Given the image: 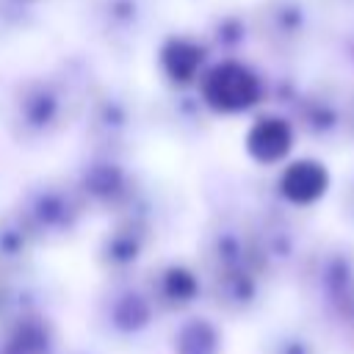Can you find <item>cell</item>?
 I'll list each match as a JSON object with an SVG mask.
<instances>
[{
  "instance_id": "21",
  "label": "cell",
  "mask_w": 354,
  "mask_h": 354,
  "mask_svg": "<svg viewBox=\"0 0 354 354\" xmlns=\"http://www.w3.org/2000/svg\"><path fill=\"white\" fill-rule=\"evenodd\" d=\"M36 252H41V243L28 230V224L14 210V205L0 210V274L3 277L30 274Z\"/></svg>"
},
{
  "instance_id": "10",
  "label": "cell",
  "mask_w": 354,
  "mask_h": 354,
  "mask_svg": "<svg viewBox=\"0 0 354 354\" xmlns=\"http://www.w3.org/2000/svg\"><path fill=\"white\" fill-rule=\"evenodd\" d=\"M288 116L299 141H310L315 147L348 144V83L337 77L304 83Z\"/></svg>"
},
{
  "instance_id": "12",
  "label": "cell",
  "mask_w": 354,
  "mask_h": 354,
  "mask_svg": "<svg viewBox=\"0 0 354 354\" xmlns=\"http://www.w3.org/2000/svg\"><path fill=\"white\" fill-rule=\"evenodd\" d=\"M138 277L152 304L158 307L160 318L185 315L205 299V282H202V271L196 260L194 263L183 257L152 260L144 266Z\"/></svg>"
},
{
  "instance_id": "9",
  "label": "cell",
  "mask_w": 354,
  "mask_h": 354,
  "mask_svg": "<svg viewBox=\"0 0 354 354\" xmlns=\"http://www.w3.org/2000/svg\"><path fill=\"white\" fill-rule=\"evenodd\" d=\"M194 88L216 119L252 116L266 105V72L243 55L213 58Z\"/></svg>"
},
{
  "instance_id": "25",
  "label": "cell",
  "mask_w": 354,
  "mask_h": 354,
  "mask_svg": "<svg viewBox=\"0 0 354 354\" xmlns=\"http://www.w3.org/2000/svg\"><path fill=\"white\" fill-rule=\"evenodd\" d=\"M329 53H332L335 64L354 80V22L337 28L329 36Z\"/></svg>"
},
{
  "instance_id": "6",
  "label": "cell",
  "mask_w": 354,
  "mask_h": 354,
  "mask_svg": "<svg viewBox=\"0 0 354 354\" xmlns=\"http://www.w3.org/2000/svg\"><path fill=\"white\" fill-rule=\"evenodd\" d=\"M72 180L80 188L91 216L113 218L136 210H155L149 185L127 158L86 152V158L72 171Z\"/></svg>"
},
{
  "instance_id": "20",
  "label": "cell",
  "mask_w": 354,
  "mask_h": 354,
  "mask_svg": "<svg viewBox=\"0 0 354 354\" xmlns=\"http://www.w3.org/2000/svg\"><path fill=\"white\" fill-rule=\"evenodd\" d=\"M199 36L205 39L213 58H232L243 55V50L252 44V19L249 8L243 6H224L216 8L205 25L199 28Z\"/></svg>"
},
{
  "instance_id": "18",
  "label": "cell",
  "mask_w": 354,
  "mask_h": 354,
  "mask_svg": "<svg viewBox=\"0 0 354 354\" xmlns=\"http://www.w3.org/2000/svg\"><path fill=\"white\" fill-rule=\"evenodd\" d=\"M0 354H61L58 326L47 307L25 310L0 326Z\"/></svg>"
},
{
  "instance_id": "24",
  "label": "cell",
  "mask_w": 354,
  "mask_h": 354,
  "mask_svg": "<svg viewBox=\"0 0 354 354\" xmlns=\"http://www.w3.org/2000/svg\"><path fill=\"white\" fill-rule=\"evenodd\" d=\"M33 307H44L39 288L30 282V274L22 277H3L0 274V326Z\"/></svg>"
},
{
  "instance_id": "27",
  "label": "cell",
  "mask_w": 354,
  "mask_h": 354,
  "mask_svg": "<svg viewBox=\"0 0 354 354\" xmlns=\"http://www.w3.org/2000/svg\"><path fill=\"white\" fill-rule=\"evenodd\" d=\"M348 144H354V80L348 83Z\"/></svg>"
},
{
  "instance_id": "15",
  "label": "cell",
  "mask_w": 354,
  "mask_h": 354,
  "mask_svg": "<svg viewBox=\"0 0 354 354\" xmlns=\"http://www.w3.org/2000/svg\"><path fill=\"white\" fill-rule=\"evenodd\" d=\"M210 61L199 30H171L155 47V69L166 88H194Z\"/></svg>"
},
{
  "instance_id": "14",
  "label": "cell",
  "mask_w": 354,
  "mask_h": 354,
  "mask_svg": "<svg viewBox=\"0 0 354 354\" xmlns=\"http://www.w3.org/2000/svg\"><path fill=\"white\" fill-rule=\"evenodd\" d=\"M205 301L224 318H249L254 315L268 293V282L254 266H238L216 274H205Z\"/></svg>"
},
{
  "instance_id": "4",
  "label": "cell",
  "mask_w": 354,
  "mask_h": 354,
  "mask_svg": "<svg viewBox=\"0 0 354 354\" xmlns=\"http://www.w3.org/2000/svg\"><path fill=\"white\" fill-rule=\"evenodd\" d=\"M14 210L22 216L41 249L72 241L91 218V210L72 174H53L28 183L14 199Z\"/></svg>"
},
{
  "instance_id": "5",
  "label": "cell",
  "mask_w": 354,
  "mask_h": 354,
  "mask_svg": "<svg viewBox=\"0 0 354 354\" xmlns=\"http://www.w3.org/2000/svg\"><path fill=\"white\" fill-rule=\"evenodd\" d=\"M77 124L86 152L130 158L133 147L138 144L144 116L130 91L97 77L83 97Z\"/></svg>"
},
{
  "instance_id": "30",
  "label": "cell",
  "mask_w": 354,
  "mask_h": 354,
  "mask_svg": "<svg viewBox=\"0 0 354 354\" xmlns=\"http://www.w3.org/2000/svg\"><path fill=\"white\" fill-rule=\"evenodd\" d=\"M66 354H91V351H80V348H77V351H66Z\"/></svg>"
},
{
  "instance_id": "8",
  "label": "cell",
  "mask_w": 354,
  "mask_h": 354,
  "mask_svg": "<svg viewBox=\"0 0 354 354\" xmlns=\"http://www.w3.org/2000/svg\"><path fill=\"white\" fill-rule=\"evenodd\" d=\"M158 210H136L108 218L94 243V266L105 279L138 277L158 243Z\"/></svg>"
},
{
  "instance_id": "3",
  "label": "cell",
  "mask_w": 354,
  "mask_h": 354,
  "mask_svg": "<svg viewBox=\"0 0 354 354\" xmlns=\"http://www.w3.org/2000/svg\"><path fill=\"white\" fill-rule=\"evenodd\" d=\"M243 230H246L249 257L268 285L293 279L313 246V238L307 235L299 210L279 205L274 199L246 210Z\"/></svg>"
},
{
  "instance_id": "1",
  "label": "cell",
  "mask_w": 354,
  "mask_h": 354,
  "mask_svg": "<svg viewBox=\"0 0 354 354\" xmlns=\"http://www.w3.org/2000/svg\"><path fill=\"white\" fill-rule=\"evenodd\" d=\"M97 77L77 61H61L47 72L22 75L3 100L6 136L25 149L58 141L80 119L83 97Z\"/></svg>"
},
{
  "instance_id": "28",
  "label": "cell",
  "mask_w": 354,
  "mask_h": 354,
  "mask_svg": "<svg viewBox=\"0 0 354 354\" xmlns=\"http://www.w3.org/2000/svg\"><path fill=\"white\" fill-rule=\"evenodd\" d=\"M324 8H335V11H348L354 14V0H321Z\"/></svg>"
},
{
  "instance_id": "16",
  "label": "cell",
  "mask_w": 354,
  "mask_h": 354,
  "mask_svg": "<svg viewBox=\"0 0 354 354\" xmlns=\"http://www.w3.org/2000/svg\"><path fill=\"white\" fill-rule=\"evenodd\" d=\"M329 188H332L329 169L313 155H299L277 166L271 180V199L301 213L315 207L329 194Z\"/></svg>"
},
{
  "instance_id": "13",
  "label": "cell",
  "mask_w": 354,
  "mask_h": 354,
  "mask_svg": "<svg viewBox=\"0 0 354 354\" xmlns=\"http://www.w3.org/2000/svg\"><path fill=\"white\" fill-rule=\"evenodd\" d=\"M158 0H88V28L113 53H130L147 36Z\"/></svg>"
},
{
  "instance_id": "2",
  "label": "cell",
  "mask_w": 354,
  "mask_h": 354,
  "mask_svg": "<svg viewBox=\"0 0 354 354\" xmlns=\"http://www.w3.org/2000/svg\"><path fill=\"white\" fill-rule=\"evenodd\" d=\"M293 282L321 329L337 343L354 346V246L313 241Z\"/></svg>"
},
{
  "instance_id": "11",
  "label": "cell",
  "mask_w": 354,
  "mask_h": 354,
  "mask_svg": "<svg viewBox=\"0 0 354 354\" xmlns=\"http://www.w3.org/2000/svg\"><path fill=\"white\" fill-rule=\"evenodd\" d=\"M91 315L97 332L113 343H133L160 321V313L144 290L141 277L105 279L94 299Z\"/></svg>"
},
{
  "instance_id": "26",
  "label": "cell",
  "mask_w": 354,
  "mask_h": 354,
  "mask_svg": "<svg viewBox=\"0 0 354 354\" xmlns=\"http://www.w3.org/2000/svg\"><path fill=\"white\" fill-rule=\"evenodd\" d=\"M337 213L346 227L354 230V169L343 177V185L337 191Z\"/></svg>"
},
{
  "instance_id": "22",
  "label": "cell",
  "mask_w": 354,
  "mask_h": 354,
  "mask_svg": "<svg viewBox=\"0 0 354 354\" xmlns=\"http://www.w3.org/2000/svg\"><path fill=\"white\" fill-rule=\"evenodd\" d=\"M171 354H224V329L213 315L185 313L177 315V324L169 335Z\"/></svg>"
},
{
  "instance_id": "29",
  "label": "cell",
  "mask_w": 354,
  "mask_h": 354,
  "mask_svg": "<svg viewBox=\"0 0 354 354\" xmlns=\"http://www.w3.org/2000/svg\"><path fill=\"white\" fill-rule=\"evenodd\" d=\"M8 3H14V6H19V8H30V11H36V6L44 3V0H8Z\"/></svg>"
},
{
  "instance_id": "19",
  "label": "cell",
  "mask_w": 354,
  "mask_h": 354,
  "mask_svg": "<svg viewBox=\"0 0 354 354\" xmlns=\"http://www.w3.org/2000/svg\"><path fill=\"white\" fill-rule=\"evenodd\" d=\"M213 119L216 116L205 108L196 88H166V94L160 97V102L155 108V122L177 138L205 136L210 130Z\"/></svg>"
},
{
  "instance_id": "17",
  "label": "cell",
  "mask_w": 354,
  "mask_h": 354,
  "mask_svg": "<svg viewBox=\"0 0 354 354\" xmlns=\"http://www.w3.org/2000/svg\"><path fill=\"white\" fill-rule=\"evenodd\" d=\"M299 144V133L288 113L260 108L252 113L246 130H243V152L254 166L277 169L288 158H293V149Z\"/></svg>"
},
{
  "instance_id": "7",
  "label": "cell",
  "mask_w": 354,
  "mask_h": 354,
  "mask_svg": "<svg viewBox=\"0 0 354 354\" xmlns=\"http://www.w3.org/2000/svg\"><path fill=\"white\" fill-rule=\"evenodd\" d=\"M321 0H257L249 6L252 41L277 61L301 58L321 39Z\"/></svg>"
},
{
  "instance_id": "23",
  "label": "cell",
  "mask_w": 354,
  "mask_h": 354,
  "mask_svg": "<svg viewBox=\"0 0 354 354\" xmlns=\"http://www.w3.org/2000/svg\"><path fill=\"white\" fill-rule=\"evenodd\" d=\"M257 354H324V340L304 324H277L260 337Z\"/></svg>"
}]
</instances>
